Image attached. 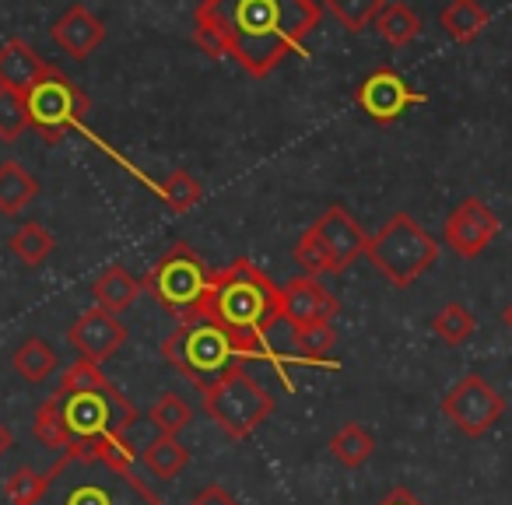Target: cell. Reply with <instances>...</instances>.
I'll use <instances>...</instances> for the list:
<instances>
[{"label":"cell","mask_w":512,"mask_h":505,"mask_svg":"<svg viewBox=\"0 0 512 505\" xmlns=\"http://www.w3.org/2000/svg\"><path fill=\"white\" fill-rule=\"evenodd\" d=\"M316 0H200L193 36L200 50L235 60L249 78H267L320 29Z\"/></svg>","instance_id":"1"},{"label":"cell","mask_w":512,"mask_h":505,"mask_svg":"<svg viewBox=\"0 0 512 505\" xmlns=\"http://www.w3.org/2000/svg\"><path fill=\"white\" fill-rule=\"evenodd\" d=\"M134 446H71L43 474L32 505H165L148 481L134 474Z\"/></svg>","instance_id":"2"},{"label":"cell","mask_w":512,"mask_h":505,"mask_svg":"<svg viewBox=\"0 0 512 505\" xmlns=\"http://www.w3.org/2000/svg\"><path fill=\"white\" fill-rule=\"evenodd\" d=\"M200 313L239 337L249 348V358H256L260 334L281 320V285H274L253 260H235L211 271V288Z\"/></svg>","instance_id":"3"},{"label":"cell","mask_w":512,"mask_h":505,"mask_svg":"<svg viewBox=\"0 0 512 505\" xmlns=\"http://www.w3.org/2000/svg\"><path fill=\"white\" fill-rule=\"evenodd\" d=\"M162 358L190 379L197 390H207L211 383H218L228 369L246 365L249 348L235 334H228L221 323H214L211 316L197 313L190 320H183L169 337L162 341Z\"/></svg>","instance_id":"4"},{"label":"cell","mask_w":512,"mask_h":505,"mask_svg":"<svg viewBox=\"0 0 512 505\" xmlns=\"http://www.w3.org/2000/svg\"><path fill=\"white\" fill-rule=\"evenodd\" d=\"M50 407L57 411L60 425L71 446H120L137 421V407L116 390L113 383L92 390H57Z\"/></svg>","instance_id":"5"},{"label":"cell","mask_w":512,"mask_h":505,"mask_svg":"<svg viewBox=\"0 0 512 505\" xmlns=\"http://www.w3.org/2000/svg\"><path fill=\"white\" fill-rule=\"evenodd\" d=\"M365 260L393 288H411L439 260V239L425 232L407 211H397L376 235H369Z\"/></svg>","instance_id":"6"},{"label":"cell","mask_w":512,"mask_h":505,"mask_svg":"<svg viewBox=\"0 0 512 505\" xmlns=\"http://www.w3.org/2000/svg\"><path fill=\"white\" fill-rule=\"evenodd\" d=\"M200 411L228 439H249L274 414V393H267L264 386L256 383L246 372V365H235L218 383L200 390Z\"/></svg>","instance_id":"7"},{"label":"cell","mask_w":512,"mask_h":505,"mask_svg":"<svg viewBox=\"0 0 512 505\" xmlns=\"http://www.w3.org/2000/svg\"><path fill=\"white\" fill-rule=\"evenodd\" d=\"M141 288L165 309V313L183 323L204 309L207 288H211V271H207L204 260L193 253L190 242H176V246L144 274Z\"/></svg>","instance_id":"8"},{"label":"cell","mask_w":512,"mask_h":505,"mask_svg":"<svg viewBox=\"0 0 512 505\" xmlns=\"http://www.w3.org/2000/svg\"><path fill=\"white\" fill-rule=\"evenodd\" d=\"M25 113L29 127H36L46 144H60L67 130H78L85 123L88 95L60 67L50 64V71L25 92Z\"/></svg>","instance_id":"9"},{"label":"cell","mask_w":512,"mask_h":505,"mask_svg":"<svg viewBox=\"0 0 512 505\" xmlns=\"http://www.w3.org/2000/svg\"><path fill=\"white\" fill-rule=\"evenodd\" d=\"M442 414H446V421L460 435L481 439V435L505 414V400L488 379L470 372V376H463L460 383L442 397Z\"/></svg>","instance_id":"10"},{"label":"cell","mask_w":512,"mask_h":505,"mask_svg":"<svg viewBox=\"0 0 512 505\" xmlns=\"http://www.w3.org/2000/svg\"><path fill=\"white\" fill-rule=\"evenodd\" d=\"M498 232H502V221H498V214L491 211L484 200L467 197L446 218V228H442V242L453 249L456 257L474 260V257H481L484 249H488L491 242L498 239Z\"/></svg>","instance_id":"11"},{"label":"cell","mask_w":512,"mask_h":505,"mask_svg":"<svg viewBox=\"0 0 512 505\" xmlns=\"http://www.w3.org/2000/svg\"><path fill=\"white\" fill-rule=\"evenodd\" d=\"M428 95L425 92H414L411 85H407L404 78H400L393 67H379L376 74H369V78L358 85L355 92V102L358 109H362L369 120L376 123H393L400 120V116L407 113L411 106H421Z\"/></svg>","instance_id":"12"},{"label":"cell","mask_w":512,"mask_h":505,"mask_svg":"<svg viewBox=\"0 0 512 505\" xmlns=\"http://www.w3.org/2000/svg\"><path fill=\"white\" fill-rule=\"evenodd\" d=\"M313 232L320 235L330 264H334V274L348 271L358 257H365V246H369V235H365V228L358 225L355 214H348L341 204L327 207V211L316 218Z\"/></svg>","instance_id":"13"},{"label":"cell","mask_w":512,"mask_h":505,"mask_svg":"<svg viewBox=\"0 0 512 505\" xmlns=\"http://www.w3.org/2000/svg\"><path fill=\"white\" fill-rule=\"evenodd\" d=\"M127 327L120 323V316L106 313V309H88V313H81L78 320L71 323V330H67V341L78 348L81 358H88V362L102 365L106 358H113L116 351L127 344Z\"/></svg>","instance_id":"14"},{"label":"cell","mask_w":512,"mask_h":505,"mask_svg":"<svg viewBox=\"0 0 512 505\" xmlns=\"http://www.w3.org/2000/svg\"><path fill=\"white\" fill-rule=\"evenodd\" d=\"M337 299L320 285L316 278H292L288 285H281V316L292 323L295 330L320 327V323H334L337 316Z\"/></svg>","instance_id":"15"},{"label":"cell","mask_w":512,"mask_h":505,"mask_svg":"<svg viewBox=\"0 0 512 505\" xmlns=\"http://www.w3.org/2000/svg\"><path fill=\"white\" fill-rule=\"evenodd\" d=\"M50 39L74 60H85L106 43V22L95 11H88L85 4H71L64 15L53 22Z\"/></svg>","instance_id":"16"},{"label":"cell","mask_w":512,"mask_h":505,"mask_svg":"<svg viewBox=\"0 0 512 505\" xmlns=\"http://www.w3.org/2000/svg\"><path fill=\"white\" fill-rule=\"evenodd\" d=\"M46 71H50V64L25 39H8L0 46V88L25 95Z\"/></svg>","instance_id":"17"},{"label":"cell","mask_w":512,"mask_h":505,"mask_svg":"<svg viewBox=\"0 0 512 505\" xmlns=\"http://www.w3.org/2000/svg\"><path fill=\"white\" fill-rule=\"evenodd\" d=\"M141 281L134 278V274L127 271V267L113 264L106 267V271L99 274V278L92 281V299L99 309H106V313L120 316L123 309H130L137 302V295H141Z\"/></svg>","instance_id":"18"},{"label":"cell","mask_w":512,"mask_h":505,"mask_svg":"<svg viewBox=\"0 0 512 505\" xmlns=\"http://www.w3.org/2000/svg\"><path fill=\"white\" fill-rule=\"evenodd\" d=\"M36 197H39V179L22 162H15V158L0 162V214L15 218Z\"/></svg>","instance_id":"19"},{"label":"cell","mask_w":512,"mask_h":505,"mask_svg":"<svg viewBox=\"0 0 512 505\" xmlns=\"http://www.w3.org/2000/svg\"><path fill=\"white\" fill-rule=\"evenodd\" d=\"M442 29L449 32V39L460 46H470L484 29H488V11L477 0H449L439 15Z\"/></svg>","instance_id":"20"},{"label":"cell","mask_w":512,"mask_h":505,"mask_svg":"<svg viewBox=\"0 0 512 505\" xmlns=\"http://www.w3.org/2000/svg\"><path fill=\"white\" fill-rule=\"evenodd\" d=\"M8 249L22 260L25 267H43L46 260L57 253V239L46 225L39 221H25V225L15 228V235L8 239Z\"/></svg>","instance_id":"21"},{"label":"cell","mask_w":512,"mask_h":505,"mask_svg":"<svg viewBox=\"0 0 512 505\" xmlns=\"http://www.w3.org/2000/svg\"><path fill=\"white\" fill-rule=\"evenodd\" d=\"M330 456H334L341 467L355 470L362 467L365 460H369L372 453H376V439H372V432L365 425H358V421H348V425H341L334 435H330Z\"/></svg>","instance_id":"22"},{"label":"cell","mask_w":512,"mask_h":505,"mask_svg":"<svg viewBox=\"0 0 512 505\" xmlns=\"http://www.w3.org/2000/svg\"><path fill=\"white\" fill-rule=\"evenodd\" d=\"M141 463L155 477H162V481H172V477L183 474L186 463H190V449L179 442V435H158V439H151L148 446H144Z\"/></svg>","instance_id":"23"},{"label":"cell","mask_w":512,"mask_h":505,"mask_svg":"<svg viewBox=\"0 0 512 505\" xmlns=\"http://www.w3.org/2000/svg\"><path fill=\"white\" fill-rule=\"evenodd\" d=\"M376 29L386 43L404 50V46H411L421 36V18L414 15V8H407L404 0H386L376 18Z\"/></svg>","instance_id":"24"},{"label":"cell","mask_w":512,"mask_h":505,"mask_svg":"<svg viewBox=\"0 0 512 505\" xmlns=\"http://www.w3.org/2000/svg\"><path fill=\"white\" fill-rule=\"evenodd\" d=\"M11 365H15V372L25 379V383H43V379H50L53 372H57L60 358L43 337H25V341L18 344Z\"/></svg>","instance_id":"25"},{"label":"cell","mask_w":512,"mask_h":505,"mask_svg":"<svg viewBox=\"0 0 512 505\" xmlns=\"http://www.w3.org/2000/svg\"><path fill=\"white\" fill-rule=\"evenodd\" d=\"M155 190H158V197H162L176 214L193 211V207L200 204V197H204V186H200L186 169H172L165 179H158Z\"/></svg>","instance_id":"26"},{"label":"cell","mask_w":512,"mask_h":505,"mask_svg":"<svg viewBox=\"0 0 512 505\" xmlns=\"http://www.w3.org/2000/svg\"><path fill=\"white\" fill-rule=\"evenodd\" d=\"M432 330H435V337H442V344H449V348H460V344H467L470 337H474L477 320H474V313H470L467 306H460V302H449V306H442L439 313H435Z\"/></svg>","instance_id":"27"},{"label":"cell","mask_w":512,"mask_h":505,"mask_svg":"<svg viewBox=\"0 0 512 505\" xmlns=\"http://www.w3.org/2000/svg\"><path fill=\"white\" fill-rule=\"evenodd\" d=\"M323 4L348 32H365L379 18L386 0H323Z\"/></svg>","instance_id":"28"},{"label":"cell","mask_w":512,"mask_h":505,"mask_svg":"<svg viewBox=\"0 0 512 505\" xmlns=\"http://www.w3.org/2000/svg\"><path fill=\"white\" fill-rule=\"evenodd\" d=\"M193 421V407L179 393H165L151 404V425L162 435H179Z\"/></svg>","instance_id":"29"},{"label":"cell","mask_w":512,"mask_h":505,"mask_svg":"<svg viewBox=\"0 0 512 505\" xmlns=\"http://www.w3.org/2000/svg\"><path fill=\"white\" fill-rule=\"evenodd\" d=\"M29 130V113H25V95L0 88V141L15 144Z\"/></svg>","instance_id":"30"},{"label":"cell","mask_w":512,"mask_h":505,"mask_svg":"<svg viewBox=\"0 0 512 505\" xmlns=\"http://www.w3.org/2000/svg\"><path fill=\"white\" fill-rule=\"evenodd\" d=\"M295 260H299V267L309 274V278H320V274H334V264H330L327 249H323L320 235L313 232V225L302 232V239L295 242Z\"/></svg>","instance_id":"31"},{"label":"cell","mask_w":512,"mask_h":505,"mask_svg":"<svg viewBox=\"0 0 512 505\" xmlns=\"http://www.w3.org/2000/svg\"><path fill=\"white\" fill-rule=\"evenodd\" d=\"M334 344H337V334L330 323H320V327H309V330H299V351H302V362L309 365H320L334 355Z\"/></svg>","instance_id":"32"},{"label":"cell","mask_w":512,"mask_h":505,"mask_svg":"<svg viewBox=\"0 0 512 505\" xmlns=\"http://www.w3.org/2000/svg\"><path fill=\"white\" fill-rule=\"evenodd\" d=\"M43 491V474L32 467H18L15 474L4 481V495H8L11 505H32Z\"/></svg>","instance_id":"33"},{"label":"cell","mask_w":512,"mask_h":505,"mask_svg":"<svg viewBox=\"0 0 512 505\" xmlns=\"http://www.w3.org/2000/svg\"><path fill=\"white\" fill-rule=\"evenodd\" d=\"M109 379L102 376V369L88 358H78L74 365H67V372L60 376L57 390H92V386H106Z\"/></svg>","instance_id":"34"},{"label":"cell","mask_w":512,"mask_h":505,"mask_svg":"<svg viewBox=\"0 0 512 505\" xmlns=\"http://www.w3.org/2000/svg\"><path fill=\"white\" fill-rule=\"evenodd\" d=\"M190 505H239V502H235V495L225 484H207V488H200L197 495L190 498Z\"/></svg>","instance_id":"35"},{"label":"cell","mask_w":512,"mask_h":505,"mask_svg":"<svg viewBox=\"0 0 512 505\" xmlns=\"http://www.w3.org/2000/svg\"><path fill=\"white\" fill-rule=\"evenodd\" d=\"M379 505H421V502H418V498H414V495H411V491H407V488H393L390 495H386V498H383V502H379Z\"/></svg>","instance_id":"36"},{"label":"cell","mask_w":512,"mask_h":505,"mask_svg":"<svg viewBox=\"0 0 512 505\" xmlns=\"http://www.w3.org/2000/svg\"><path fill=\"white\" fill-rule=\"evenodd\" d=\"M11 446H15V435H11V428L4 425V421H0V456L8 453Z\"/></svg>","instance_id":"37"},{"label":"cell","mask_w":512,"mask_h":505,"mask_svg":"<svg viewBox=\"0 0 512 505\" xmlns=\"http://www.w3.org/2000/svg\"><path fill=\"white\" fill-rule=\"evenodd\" d=\"M502 323H505V330H509V334H512V302L502 309Z\"/></svg>","instance_id":"38"}]
</instances>
